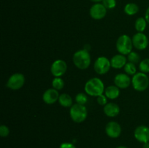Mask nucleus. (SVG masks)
Instances as JSON below:
<instances>
[{
	"label": "nucleus",
	"instance_id": "nucleus-2",
	"mask_svg": "<svg viewBox=\"0 0 149 148\" xmlns=\"http://www.w3.org/2000/svg\"><path fill=\"white\" fill-rule=\"evenodd\" d=\"M73 62L77 68L86 70L90 67L91 63V57L87 49H80L74 54Z\"/></svg>",
	"mask_w": 149,
	"mask_h": 148
},
{
	"label": "nucleus",
	"instance_id": "nucleus-15",
	"mask_svg": "<svg viewBox=\"0 0 149 148\" xmlns=\"http://www.w3.org/2000/svg\"><path fill=\"white\" fill-rule=\"evenodd\" d=\"M110 61L112 68H115V69H121L125 67V65L127 64V58L125 55L119 54V55H116L112 57Z\"/></svg>",
	"mask_w": 149,
	"mask_h": 148
},
{
	"label": "nucleus",
	"instance_id": "nucleus-18",
	"mask_svg": "<svg viewBox=\"0 0 149 148\" xmlns=\"http://www.w3.org/2000/svg\"><path fill=\"white\" fill-rule=\"evenodd\" d=\"M60 104L64 107H70L73 105V100L68 94H62L60 95L58 100Z\"/></svg>",
	"mask_w": 149,
	"mask_h": 148
},
{
	"label": "nucleus",
	"instance_id": "nucleus-26",
	"mask_svg": "<svg viewBox=\"0 0 149 148\" xmlns=\"http://www.w3.org/2000/svg\"><path fill=\"white\" fill-rule=\"evenodd\" d=\"M102 4L105 6L106 9H113L116 5V0H103L102 1Z\"/></svg>",
	"mask_w": 149,
	"mask_h": 148
},
{
	"label": "nucleus",
	"instance_id": "nucleus-33",
	"mask_svg": "<svg viewBox=\"0 0 149 148\" xmlns=\"http://www.w3.org/2000/svg\"><path fill=\"white\" fill-rule=\"evenodd\" d=\"M116 148H127V147L125 146H119V147H117Z\"/></svg>",
	"mask_w": 149,
	"mask_h": 148
},
{
	"label": "nucleus",
	"instance_id": "nucleus-1",
	"mask_svg": "<svg viewBox=\"0 0 149 148\" xmlns=\"http://www.w3.org/2000/svg\"><path fill=\"white\" fill-rule=\"evenodd\" d=\"M105 86L99 78H90L84 85V91L88 95L92 97H98L104 93Z\"/></svg>",
	"mask_w": 149,
	"mask_h": 148
},
{
	"label": "nucleus",
	"instance_id": "nucleus-5",
	"mask_svg": "<svg viewBox=\"0 0 149 148\" xmlns=\"http://www.w3.org/2000/svg\"><path fill=\"white\" fill-rule=\"evenodd\" d=\"M132 84L134 89L138 91H143L148 89L149 78L146 73L139 72L135 73L132 78Z\"/></svg>",
	"mask_w": 149,
	"mask_h": 148
},
{
	"label": "nucleus",
	"instance_id": "nucleus-20",
	"mask_svg": "<svg viewBox=\"0 0 149 148\" xmlns=\"http://www.w3.org/2000/svg\"><path fill=\"white\" fill-rule=\"evenodd\" d=\"M147 21L145 17H138L135 23V28L138 32L143 33L147 26Z\"/></svg>",
	"mask_w": 149,
	"mask_h": 148
},
{
	"label": "nucleus",
	"instance_id": "nucleus-12",
	"mask_svg": "<svg viewBox=\"0 0 149 148\" xmlns=\"http://www.w3.org/2000/svg\"><path fill=\"white\" fill-rule=\"evenodd\" d=\"M134 136L138 142H141V143L148 142L149 128L144 125L138 126L134 131Z\"/></svg>",
	"mask_w": 149,
	"mask_h": 148
},
{
	"label": "nucleus",
	"instance_id": "nucleus-22",
	"mask_svg": "<svg viewBox=\"0 0 149 148\" xmlns=\"http://www.w3.org/2000/svg\"><path fill=\"white\" fill-rule=\"evenodd\" d=\"M124 69H125V72L127 75H134L135 73H137V69L134 63H132V62H127V64L124 67Z\"/></svg>",
	"mask_w": 149,
	"mask_h": 148
},
{
	"label": "nucleus",
	"instance_id": "nucleus-16",
	"mask_svg": "<svg viewBox=\"0 0 149 148\" xmlns=\"http://www.w3.org/2000/svg\"><path fill=\"white\" fill-rule=\"evenodd\" d=\"M103 112L108 117L113 118L119 115V112H120V108L116 103H107L103 107Z\"/></svg>",
	"mask_w": 149,
	"mask_h": 148
},
{
	"label": "nucleus",
	"instance_id": "nucleus-21",
	"mask_svg": "<svg viewBox=\"0 0 149 148\" xmlns=\"http://www.w3.org/2000/svg\"><path fill=\"white\" fill-rule=\"evenodd\" d=\"M52 88L59 91V90H61L63 89L65 84H64L63 80L61 77H55V78L52 80Z\"/></svg>",
	"mask_w": 149,
	"mask_h": 148
},
{
	"label": "nucleus",
	"instance_id": "nucleus-30",
	"mask_svg": "<svg viewBox=\"0 0 149 148\" xmlns=\"http://www.w3.org/2000/svg\"><path fill=\"white\" fill-rule=\"evenodd\" d=\"M145 18L146 20L147 23L149 24V7L147 8L146 11V13H145Z\"/></svg>",
	"mask_w": 149,
	"mask_h": 148
},
{
	"label": "nucleus",
	"instance_id": "nucleus-32",
	"mask_svg": "<svg viewBox=\"0 0 149 148\" xmlns=\"http://www.w3.org/2000/svg\"><path fill=\"white\" fill-rule=\"evenodd\" d=\"M90 1H93V2L98 3V2H100V1H103V0H90Z\"/></svg>",
	"mask_w": 149,
	"mask_h": 148
},
{
	"label": "nucleus",
	"instance_id": "nucleus-23",
	"mask_svg": "<svg viewBox=\"0 0 149 148\" xmlns=\"http://www.w3.org/2000/svg\"><path fill=\"white\" fill-rule=\"evenodd\" d=\"M139 69L141 72L144 73H149V58H146L141 61L139 64Z\"/></svg>",
	"mask_w": 149,
	"mask_h": 148
},
{
	"label": "nucleus",
	"instance_id": "nucleus-24",
	"mask_svg": "<svg viewBox=\"0 0 149 148\" xmlns=\"http://www.w3.org/2000/svg\"><path fill=\"white\" fill-rule=\"evenodd\" d=\"M127 60L130 62H132V63L137 64L140 62L141 60V57L138 55L137 52H131L129 55H127Z\"/></svg>",
	"mask_w": 149,
	"mask_h": 148
},
{
	"label": "nucleus",
	"instance_id": "nucleus-13",
	"mask_svg": "<svg viewBox=\"0 0 149 148\" xmlns=\"http://www.w3.org/2000/svg\"><path fill=\"white\" fill-rule=\"evenodd\" d=\"M60 94L58 90L55 89H48L44 92L42 96V100L46 104H52L59 100Z\"/></svg>",
	"mask_w": 149,
	"mask_h": 148
},
{
	"label": "nucleus",
	"instance_id": "nucleus-3",
	"mask_svg": "<svg viewBox=\"0 0 149 148\" xmlns=\"http://www.w3.org/2000/svg\"><path fill=\"white\" fill-rule=\"evenodd\" d=\"M116 47L119 54H122L123 55H129L132 51V48H133L132 39L126 34L122 35L118 38L116 41Z\"/></svg>",
	"mask_w": 149,
	"mask_h": 148
},
{
	"label": "nucleus",
	"instance_id": "nucleus-25",
	"mask_svg": "<svg viewBox=\"0 0 149 148\" xmlns=\"http://www.w3.org/2000/svg\"><path fill=\"white\" fill-rule=\"evenodd\" d=\"M75 100H76V102H77V103L84 105V104L87 103L88 99H87V94H84V93L81 92L77 94V96H76L75 97Z\"/></svg>",
	"mask_w": 149,
	"mask_h": 148
},
{
	"label": "nucleus",
	"instance_id": "nucleus-31",
	"mask_svg": "<svg viewBox=\"0 0 149 148\" xmlns=\"http://www.w3.org/2000/svg\"><path fill=\"white\" fill-rule=\"evenodd\" d=\"M143 148H149V142H146V143H143Z\"/></svg>",
	"mask_w": 149,
	"mask_h": 148
},
{
	"label": "nucleus",
	"instance_id": "nucleus-27",
	"mask_svg": "<svg viewBox=\"0 0 149 148\" xmlns=\"http://www.w3.org/2000/svg\"><path fill=\"white\" fill-rule=\"evenodd\" d=\"M10 134V129L5 125H1L0 126V136L1 137H7Z\"/></svg>",
	"mask_w": 149,
	"mask_h": 148
},
{
	"label": "nucleus",
	"instance_id": "nucleus-4",
	"mask_svg": "<svg viewBox=\"0 0 149 148\" xmlns=\"http://www.w3.org/2000/svg\"><path fill=\"white\" fill-rule=\"evenodd\" d=\"M70 116L75 123H82L87 117V108L83 104L76 103L70 108Z\"/></svg>",
	"mask_w": 149,
	"mask_h": 148
},
{
	"label": "nucleus",
	"instance_id": "nucleus-28",
	"mask_svg": "<svg viewBox=\"0 0 149 148\" xmlns=\"http://www.w3.org/2000/svg\"><path fill=\"white\" fill-rule=\"evenodd\" d=\"M97 102L100 105L105 106L107 104V97L105 94H101V95L97 97Z\"/></svg>",
	"mask_w": 149,
	"mask_h": 148
},
{
	"label": "nucleus",
	"instance_id": "nucleus-17",
	"mask_svg": "<svg viewBox=\"0 0 149 148\" xmlns=\"http://www.w3.org/2000/svg\"><path fill=\"white\" fill-rule=\"evenodd\" d=\"M104 92L106 97L110 100H115L119 97V94H120L119 88L116 85H111L107 86L105 89Z\"/></svg>",
	"mask_w": 149,
	"mask_h": 148
},
{
	"label": "nucleus",
	"instance_id": "nucleus-14",
	"mask_svg": "<svg viewBox=\"0 0 149 148\" xmlns=\"http://www.w3.org/2000/svg\"><path fill=\"white\" fill-rule=\"evenodd\" d=\"M114 84L119 89H126L132 84V80L126 73H119L114 77Z\"/></svg>",
	"mask_w": 149,
	"mask_h": 148
},
{
	"label": "nucleus",
	"instance_id": "nucleus-9",
	"mask_svg": "<svg viewBox=\"0 0 149 148\" xmlns=\"http://www.w3.org/2000/svg\"><path fill=\"white\" fill-rule=\"evenodd\" d=\"M67 71V64L63 59H57L54 61L51 65L50 71L55 77H61Z\"/></svg>",
	"mask_w": 149,
	"mask_h": 148
},
{
	"label": "nucleus",
	"instance_id": "nucleus-10",
	"mask_svg": "<svg viewBox=\"0 0 149 148\" xmlns=\"http://www.w3.org/2000/svg\"><path fill=\"white\" fill-rule=\"evenodd\" d=\"M107 13V9L103 4L95 3L91 7L90 10V15L94 20H101Z\"/></svg>",
	"mask_w": 149,
	"mask_h": 148
},
{
	"label": "nucleus",
	"instance_id": "nucleus-19",
	"mask_svg": "<svg viewBox=\"0 0 149 148\" xmlns=\"http://www.w3.org/2000/svg\"><path fill=\"white\" fill-rule=\"evenodd\" d=\"M124 10L127 15H134L138 12L139 7L135 3H128L125 5Z\"/></svg>",
	"mask_w": 149,
	"mask_h": 148
},
{
	"label": "nucleus",
	"instance_id": "nucleus-29",
	"mask_svg": "<svg viewBox=\"0 0 149 148\" xmlns=\"http://www.w3.org/2000/svg\"><path fill=\"white\" fill-rule=\"evenodd\" d=\"M60 148H76V147L70 142H63L61 145Z\"/></svg>",
	"mask_w": 149,
	"mask_h": 148
},
{
	"label": "nucleus",
	"instance_id": "nucleus-6",
	"mask_svg": "<svg viewBox=\"0 0 149 148\" xmlns=\"http://www.w3.org/2000/svg\"><path fill=\"white\" fill-rule=\"evenodd\" d=\"M111 67V61L106 57H99L94 62V70L99 75H104L107 73Z\"/></svg>",
	"mask_w": 149,
	"mask_h": 148
},
{
	"label": "nucleus",
	"instance_id": "nucleus-7",
	"mask_svg": "<svg viewBox=\"0 0 149 148\" xmlns=\"http://www.w3.org/2000/svg\"><path fill=\"white\" fill-rule=\"evenodd\" d=\"M25 84L24 75L20 73L13 74L9 78L7 83V87L12 90H17L23 86Z\"/></svg>",
	"mask_w": 149,
	"mask_h": 148
},
{
	"label": "nucleus",
	"instance_id": "nucleus-8",
	"mask_svg": "<svg viewBox=\"0 0 149 148\" xmlns=\"http://www.w3.org/2000/svg\"><path fill=\"white\" fill-rule=\"evenodd\" d=\"M133 46L138 50H144L148 45V39L146 34L141 32L135 33L132 38Z\"/></svg>",
	"mask_w": 149,
	"mask_h": 148
},
{
	"label": "nucleus",
	"instance_id": "nucleus-11",
	"mask_svg": "<svg viewBox=\"0 0 149 148\" xmlns=\"http://www.w3.org/2000/svg\"><path fill=\"white\" fill-rule=\"evenodd\" d=\"M106 133L108 136L116 139L121 135L122 133V127L120 125L115 121H110L106 126Z\"/></svg>",
	"mask_w": 149,
	"mask_h": 148
}]
</instances>
